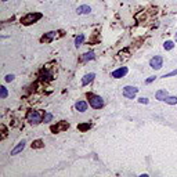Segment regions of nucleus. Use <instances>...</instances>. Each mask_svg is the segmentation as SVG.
<instances>
[{"mask_svg": "<svg viewBox=\"0 0 177 177\" xmlns=\"http://www.w3.org/2000/svg\"><path fill=\"white\" fill-rule=\"evenodd\" d=\"M87 98H88V104L91 105L94 109H100V108L104 107V100H102V97L87 94Z\"/></svg>", "mask_w": 177, "mask_h": 177, "instance_id": "f257e3e1", "label": "nucleus"}, {"mask_svg": "<svg viewBox=\"0 0 177 177\" xmlns=\"http://www.w3.org/2000/svg\"><path fill=\"white\" fill-rule=\"evenodd\" d=\"M40 18H42L40 12H31V14H26L24 18H21V22H22L24 25H31V24L37 22Z\"/></svg>", "mask_w": 177, "mask_h": 177, "instance_id": "f03ea898", "label": "nucleus"}, {"mask_svg": "<svg viewBox=\"0 0 177 177\" xmlns=\"http://www.w3.org/2000/svg\"><path fill=\"white\" fill-rule=\"evenodd\" d=\"M28 121L31 122L32 125H37V123L43 122V118L40 116V113L37 112V111H32V112L28 113Z\"/></svg>", "mask_w": 177, "mask_h": 177, "instance_id": "7ed1b4c3", "label": "nucleus"}, {"mask_svg": "<svg viewBox=\"0 0 177 177\" xmlns=\"http://www.w3.org/2000/svg\"><path fill=\"white\" fill-rule=\"evenodd\" d=\"M162 64H163V58H162L161 56H155L154 58H151V61H149V67L154 68V69H161Z\"/></svg>", "mask_w": 177, "mask_h": 177, "instance_id": "20e7f679", "label": "nucleus"}, {"mask_svg": "<svg viewBox=\"0 0 177 177\" xmlns=\"http://www.w3.org/2000/svg\"><path fill=\"white\" fill-rule=\"evenodd\" d=\"M137 93H138V88L134 87V86H126L123 88V96L127 97V98H134Z\"/></svg>", "mask_w": 177, "mask_h": 177, "instance_id": "39448f33", "label": "nucleus"}, {"mask_svg": "<svg viewBox=\"0 0 177 177\" xmlns=\"http://www.w3.org/2000/svg\"><path fill=\"white\" fill-rule=\"evenodd\" d=\"M69 127V123H67L65 121H61L58 122L57 125L51 126V132L53 133H60V132H64V130H67Z\"/></svg>", "mask_w": 177, "mask_h": 177, "instance_id": "423d86ee", "label": "nucleus"}, {"mask_svg": "<svg viewBox=\"0 0 177 177\" xmlns=\"http://www.w3.org/2000/svg\"><path fill=\"white\" fill-rule=\"evenodd\" d=\"M127 73V68L126 67H122V68L116 69V71H113L112 73H111V76L115 78V79H119V78H123Z\"/></svg>", "mask_w": 177, "mask_h": 177, "instance_id": "0eeeda50", "label": "nucleus"}, {"mask_svg": "<svg viewBox=\"0 0 177 177\" xmlns=\"http://www.w3.org/2000/svg\"><path fill=\"white\" fill-rule=\"evenodd\" d=\"M57 36V32L56 31H51V32H47V33H44L43 36H42L40 42H43V43H48V42H51L54 37Z\"/></svg>", "mask_w": 177, "mask_h": 177, "instance_id": "6e6552de", "label": "nucleus"}, {"mask_svg": "<svg viewBox=\"0 0 177 177\" xmlns=\"http://www.w3.org/2000/svg\"><path fill=\"white\" fill-rule=\"evenodd\" d=\"M169 96V93L166 91V90H158L157 93H155V98L159 101H165V98Z\"/></svg>", "mask_w": 177, "mask_h": 177, "instance_id": "1a4fd4ad", "label": "nucleus"}, {"mask_svg": "<svg viewBox=\"0 0 177 177\" xmlns=\"http://www.w3.org/2000/svg\"><path fill=\"white\" fill-rule=\"evenodd\" d=\"M75 108H76L79 112H85L86 109H87V102H86V101H78L76 104H75Z\"/></svg>", "mask_w": 177, "mask_h": 177, "instance_id": "9d476101", "label": "nucleus"}, {"mask_svg": "<svg viewBox=\"0 0 177 177\" xmlns=\"http://www.w3.org/2000/svg\"><path fill=\"white\" fill-rule=\"evenodd\" d=\"M25 144H26V143H25L24 140L21 141V143H18V145H17L15 148H14V149L11 151V155H17L18 152H21V151H22V149L25 148Z\"/></svg>", "mask_w": 177, "mask_h": 177, "instance_id": "9b49d317", "label": "nucleus"}, {"mask_svg": "<svg viewBox=\"0 0 177 177\" xmlns=\"http://www.w3.org/2000/svg\"><path fill=\"white\" fill-rule=\"evenodd\" d=\"M96 78V75L94 73H88V75H86L83 79H82V85L83 86H86V85H88L90 82H93V79Z\"/></svg>", "mask_w": 177, "mask_h": 177, "instance_id": "f8f14e48", "label": "nucleus"}, {"mask_svg": "<svg viewBox=\"0 0 177 177\" xmlns=\"http://www.w3.org/2000/svg\"><path fill=\"white\" fill-rule=\"evenodd\" d=\"M91 11V8L88 7V6H80V7H78V14H88V12Z\"/></svg>", "mask_w": 177, "mask_h": 177, "instance_id": "ddd939ff", "label": "nucleus"}, {"mask_svg": "<svg viewBox=\"0 0 177 177\" xmlns=\"http://www.w3.org/2000/svg\"><path fill=\"white\" fill-rule=\"evenodd\" d=\"M80 60L83 61V62H85V61H91V60H94V53H93V51L86 53V54H83V56H82Z\"/></svg>", "mask_w": 177, "mask_h": 177, "instance_id": "4468645a", "label": "nucleus"}, {"mask_svg": "<svg viewBox=\"0 0 177 177\" xmlns=\"http://www.w3.org/2000/svg\"><path fill=\"white\" fill-rule=\"evenodd\" d=\"M165 102L166 104H170V105H174L177 104V97H173V96H167L165 98Z\"/></svg>", "mask_w": 177, "mask_h": 177, "instance_id": "2eb2a0df", "label": "nucleus"}, {"mask_svg": "<svg viewBox=\"0 0 177 177\" xmlns=\"http://www.w3.org/2000/svg\"><path fill=\"white\" fill-rule=\"evenodd\" d=\"M43 147H44V144L42 140H36L32 143V148H43Z\"/></svg>", "mask_w": 177, "mask_h": 177, "instance_id": "dca6fc26", "label": "nucleus"}, {"mask_svg": "<svg viewBox=\"0 0 177 177\" xmlns=\"http://www.w3.org/2000/svg\"><path fill=\"white\" fill-rule=\"evenodd\" d=\"M83 42H85V35H79V36L75 39V46L78 47V46H80Z\"/></svg>", "mask_w": 177, "mask_h": 177, "instance_id": "f3484780", "label": "nucleus"}, {"mask_svg": "<svg viewBox=\"0 0 177 177\" xmlns=\"http://www.w3.org/2000/svg\"><path fill=\"white\" fill-rule=\"evenodd\" d=\"M163 47H165V50H172V48L174 47V43L173 42H170V40H167V42L163 43Z\"/></svg>", "mask_w": 177, "mask_h": 177, "instance_id": "a211bd4d", "label": "nucleus"}, {"mask_svg": "<svg viewBox=\"0 0 177 177\" xmlns=\"http://www.w3.org/2000/svg\"><path fill=\"white\" fill-rule=\"evenodd\" d=\"M90 127H91V125H90V123H83V125H79V126H78V129L80 130V132H85V130L90 129Z\"/></svg>", "mask_w": 177, "mask_h": 177, "instance_id": "6ab92c4d", "label": "nucleus"}, {"mask_svg": "<svg viewBox=\"0 0 177 177\" xmlns=\"http://www.w3.org/2000/svg\"><path fill=\"white\" fill-rule=\"evenodd\" d=\"M7 94H8L7 88L4 87V86H1V87H0V97H1V98H6V97H7Z\"/></svg>", "mask_w": 177, "mask_h": 177, "instance_id": "aec40b11", "label": "nucleus"}, {"mask_svg": "<svg viewBox=\"0 0 177 177\" xmlns=\"http://www.w3.org/2000/svg\"><path fill=\"white\" fill-rule=\"evenodd\" d=\"M51 119H53V115H51L50 112H47V113H46V115L43 116V122H50Z\"/></svg>", "mask_w": 177, "mask_h": 177, "instance_id": "412c9836", "label": "nucleus"}, {"mask_svg": "<svg viewBox=\"0 0 177 177\" xmlns=\"http://www.w3.org/2000/svg\"><path fill=\"white\" fill-rule=\"evenodd\" d=\"M174 75H177V69L176 71H172V72H169V73H166V75H163L162 78H170V76H174Z\"/></svg>", "mask_w": 177, "mask_h": 177, "instance_id": "4be33fe9", "label": "nucleus"}, {"mask_svg": "<svg viewBox=\"0 0 177 177\" xmlns=\"http://www.w3.org/2000/svg\"><path fill=\"white\" fill-rule=\"evenodd\" d=\"M138 102H140V104H148V98L141 97V98H138Z\"/></svg>", "mask_w": 177, "mask_h": 177, "instance_id": "5701e85b", "label": "nucleus"}, {"mask_svg": "<svg viewBox=\"0 0 177 177\" xmlns=\"http://www.w3.org/2000/svg\"><path fill=\"white\" fill-rule=\"evenodd\" d=\"M11 80H14V75H7L6 76V82H11Z\"/></svg>", "mask_w": 177, "mask_h": 177, "instance_id": "b1692460", "label": "nucleus"}, {"mask_svg": "<svg viewBox=\"0 0 177 177\" xmlns=\"http://www.w3.org/2000/svg\"><path fill=\"white\" fill-rule=\"evenodd\" d=\"M155 79H157V76H149L148 79L145 80V83H151V82H154V80H155Z\"/></svg>", "mask_w": 177, "mask_h": 177, "instance_id": "393cba45", "label": "nucleus"}, {"mask_svg": "<svg viewBox=\"0 0 177 177\" xmlns=\"http://www.w3.org/2000/svg\"><path fill=\"white\" fill-rule=\"evenodd\" d=\"M176 42H177V33H176Z\"/></svg>", "mask_w": 177, "mask_h": 177, "instance_id": "a878e982", "label": "nucleus"}, {"mask_svg": "<svg viewBox=\"0 0 177 177\" xmlns=\"http://www.w3.org/2000/svg\"><path fill=\"white\" fill-rule=\"evenodd\" d=\"M3 1H7V0H3Z\"/></svg>", "mask_w": 177, "mask_h": 177, "instance_id": "bb28decb", "label": "nucleus"}]
</instances>
